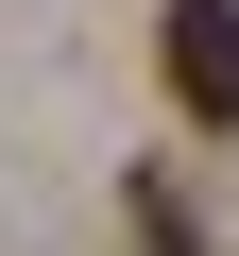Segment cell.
<instances>
[{
  "instance_id": "cell-1",
  "label": "cell",
  "mask_w": 239,
  "mask_h": 256,
  "mask_svg": "<svg viewBox=\"0 0 239 256\" xmlns=\"http://www.w3.org/2000/svg\"><path fill=\"white\" fill-rule=\"evenodd\" d=\"M154 68H171V102L205 120V137H239V0H171L154 18Z\"/></svg>"
}]
</instances>
